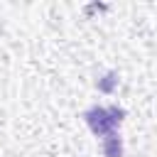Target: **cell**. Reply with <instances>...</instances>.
I'll use <instances>...</instances> for the list:
<instances>
[{
	"label": "cell",
	"mask_w": 157,
	"mask_h": 157,
	"mask_svg": "<svg viewBox=\"0 0 157 157\" xmlns=\"http://www.w3.org/2000/svg\"><path fill=\"white\" fill-rule=\"evenodd\" d=\"M103 155L105 157H123V140L118 132H110L103 137Z\"/></svg>",
	"instance_id": "7a4b0ae2"
},
{
	"label": "cell",
	"mask_w": 157,
	"mask_h": 157,
	"mask_svg": "<svg viewBox=\"0 0 157 157\" xmlns=\"http://www.w3.org/2000/svg\"><path fill=\"white\" fill-rule=\"evenodd\" d=\"M83 118H86V125L91 128V132L103 140L105 135L118 132V128L125 118V108H120V105H91L83 113Z\"/></svg>",
	"instance_id": "6da1fadb"
}]
</instances>
